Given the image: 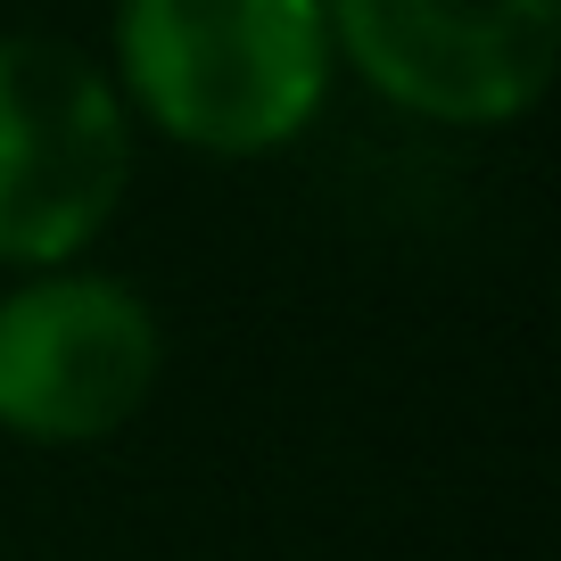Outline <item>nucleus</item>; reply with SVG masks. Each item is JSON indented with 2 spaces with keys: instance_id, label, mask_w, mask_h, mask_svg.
Returning a JSON list of instances; mask_svg holds the SVG:
<instances>
[{
  "instance_id": "obj_2",
  "label": "nucleus",
  "mask_w": 561,
  "mask_h": 561,
  "mask_svg": "<svg viewBox=\"0 0 561 561\" xmlns=\"http://www.w3.org/2000/svg\"><path fill=\"white\" fill-rule=\"evenodd\" d=\"M133 182V116L67 34H0V264L58 273Z\"/></svg>"
},
{
  "instance_id": "obj_3",
  "label": "nucleus",
  "mask_w": 561,
  "mask_h": 561,
  "mask_svg": "<svg viewBox=\"0 0 561 561\" xmlns=\"http://www.w3.org/2000/svg\"><path fill=\"white\" fill-rule=\"evenodd\" d=\"M331 58L421 124H520L553 91L561 0H322Z\"/></svg>"
},
{
  "instance_id": "obj_1",
  "label": "nucleus",
  "mask_w": 561,
  "mask_h": 561,
  "mask_svg": "<svg viewBox=\"0 0 561 561\" xmlns=\"http://www.w3.org/2000/svg\"><path fill=\"white\" fill-rule=\"evenodd\" d=\"M322 0H116L124 116L198 158H273L331 100Z\"/></svg>"
},
{
  "instance_id": "obj_4",
  "label": "nucleus",
  "mask_w": 561,
  "mask_h": 561,
  "mask_svg": "<svg viewBox=\"0 0 561 561\" xmlns=\"http://www.w3.org/2000/svg\"><path fill=\"white\" fill-rule=\"evenodd\" d=\"M165 364L158 314L107 273H25L0 298V430L34 446H100L149 404Z\"/></svg>"
}]
</instances>
